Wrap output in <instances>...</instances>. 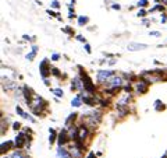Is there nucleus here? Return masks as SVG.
Returning <instances> with one entry per match:
<instances>
[{"label": "nucleus", "mask_w": 167, "mask_h": 158, "mask_svg": "<svg viewBox=\"0 0 167 158\" xmlns=\"http://www.w3.org/2000/svg\"><path fill=\"white\" fill-rule=\"evenodd\" d=\"M29 108H31V110H32L35 115H40L42 112H43V109L47 107V104L43 101V98L39 95H33L32 101H31V104L28 105Z\"/></svg>", "instance_id": "f257e3e1"}, {"label": "nucleus", "mask_w": 167, "mask_h": 158, "mask_svg": "<svg viewBox=\"0 0 167 158\" xmlns=\"http://www.w3.org/2000/svg\"><path fill=\"white\" fill-rule=\"evenodd\" d=\"M100 120H102V115H100V112H91V114H87V123L91 126L92 129L96 127Z\"/></svg>", "instance_id": "f03ea898"}, {"label": "nucleus", "mask_w": 167, "mask_h": 158, "mask_svg": "<svg viewBox=\"0 0 167 158\" xmlns=\"http://www.w3.org/2000/svg\"><path fill=\"white\" fill-rule=\"evenodd\" d=\"M14 144H15V147L17 148H22L24 147V144H27V147H29V146H31V140H29V137H27L25 133L21 132L15 136Z\"/></svg>", "instance_id": "7ed1b4c3"}, {"label": "nucleus", "mask_w": 167, "mask_h": 158, "mask_svg": "<svg viewBox=\"0 0 167 158\" xmlns=\"http://www.w3.org/2000/svg\"><path fill=\"white\" fill-rule=\"evenodd\" d=\"M114 74L116 73H114L113 70H99L98 76H96V80H98L100 84H105V83H107V81L114 76Z\"/></svg>", "instance_id": "20e7f679"}, {"label": "nucleus", "mask_w": 167, "mask_h": 158, "mask_svg": "<svg viewBox=\"0 0 167 158\" xmlns=\"http://www.w3.org/2000/svg\"><path fill=\"white\" fill-rule=\"evenodd\" d=\"M39 70H40V76L43 78H46L49 74H52V69H50V66H49V60L47 59L42 60L39 64Z\"/></svg>", "instance_id": "39448f33"}, {"label": "nucleus", "mask_w": 167, "mask_h": 158, "mask_svg": "<svg viewBox=\"0 0 167 158\" xmlns=\"http://www.w3.org/2000/svg\"><path fill=\"white\" fill-rule=\"evenodd\" d=\"M148 81H145L143 80V78H142V80H139V81H137V83H135V91H137V94H139V95H141V94H146V92H148Z\"/></svg>", "instance_id": "423d86ee"}, {"label": "nucleus", "mask_w": 167, "mask_h": 158, "mask_svg": "<svg viewBox=\"0 0 167 158\" xmlns=\"http://www.w3.org/2000/svg\"><path fill=\"white\" fill-rule=\"evenodd\" d=\"M88 134H89V130H88V126L87 125H81L78 126V136H77L75 140H78V141H82V143H85V139L88 137ZM74 140V141H75Z\"/></svg>", "instance_id": "0eeeda50"}, {"label": "nucleus", "mask_w": 167, "mask_h": 158, "mask_svg": "<svg viewBox=\"0 0 167 158\" xmlns=\"http://www.w3.org/2000/svg\"><path fill=\"white\" fill-rule=\"evenodd\" d=\"M70 136H68V133H67V129H64V130H61L60 132V134H58L57 137V144H58V147H64L65 144L70 141Z\"/></svg>", "instance_id": "6e6552de"}, {"label": "nucleus", "mask_w": 167, "mask_h": 158, "mask_svg": "<svg viewBox=\"0 0 167 158\" xmlns=\"http://www.w3.org/2000/svg\"><path fill=\"white\" fill-rule=\"evenodd\" d=\"M127 49L130 52L143 51V49H148V45H145V44H138V42H131V44H128Z\"/></svg>", "instance_id": "1a4fd4ad"}, {"label": "nucleus", "mask_w": 167, "mask_h": 158, "mask_svg": "<svg viewBox=\"0 0 167 158\" xmlns=\"http://www.w3.org/2000/svg\"><path fill=\"white\" fill-rule=\"evenodd\" d=\"M71 90H85L82 77H75L71 81Z\"/></svg>", "instance_id": "9d476101"}, {"label": "nucleus", "mask_w": 167, "mask_h": 158, "mask_svg": "<svg viewBox=\"0 0 167 158\" xmlns=\"http://www.w3.org/2000/svg\"><path fill=\"white\" fill-rule=\"evenodd\" d=\"M22 95H24V98H25V102L29 105V104H31V101H32V98H33L32 90L28 88L27 85H24V91H22Z\"/></svg>", "instance_id": "9b49d317"}, {"label": "nucleus", "mask_w": 167, "mask_h": 158, "mask_svg": "<svg viewBox=\"0 0 167 158\" xmlns=\"http://www.w3.org/2000/svg\"><path fill=\"white\" fill-rule=\"evenodd\" d=\"M68 151H70V154H71L73 158H82V150L77 147L75 144H74L73 147H70Z\"/></svg>", "instance_id": "f8f14e48"}, {"label": "nucleus", "mask_w": 167, "mask_h": 158, "mask_svg": "<svg viewBox=\"0 0 167 158\" xmlns=\"http://www.w3.org/2000/svg\"><path fill=\"white\" fill-rule=\"evenodd\" d=\"M13 146H15L14 141H10V140H8V141H3V143H2V150H0V153L4 155L6 154V151H8V150L13 148Z\"/></svg>", "instance_id": "ddd939ff"}, {"label": "nucleus", "mask_w": 167, "mask_h": 158, "mask_svg": "<svg viewBox=\"0 0 167 158\" xmlns=\"http://www.w3.org/2000/svg\"><path fill=\"white\" fill-rule=\"evenodd\" d=\"M57 158H73V157H71L68 150H65L64 147H58L57 148Z\"/></svg>", "instance_id": "4468645a"}, {"label": "nucleus", "mask_w": 167, "mask_h": 158, "mask_svg": "<svg viewBox=\"0 0 167 158\" xmlns=\"http://www.w3.org/2000/svg\"><path fill=\"white\" fill-rule=\"evenodd\" d=\"M36 53H38V46H36V45H33V46H32V51H31L28 55L25 56L27 60H29V62H31V60H33V59H35V56H36Z\"/></svg>", "instance_id": "2eb2a0df"}, {"label": "nucleus", "mask_w": 167, "mask_h": 158, "mask_svg": "<svg viewBox=\"0 0 167 158\" xmlns=\"http://www.w3.org/2000/svg\"><path fill=\"white\" fill-rule=\"evenodd\" d=\"M3 158H29V157H27L22 151H20V150H17V151H14L11 155H7V157H3Z\"/></svg>", "instance_id": "dca6fc26"}, {"label": "nucleus", "mask_w": 167, "mask_h": 158, "mask_svg": "<svg viewBox=\"0 0 167 158\" xmlns=\"http://www.w3.org/2000/svg\"><path fill=\"white\" fill-rule=\"evenodd\" d=\"M49 144H55L56 139H57V134H56V130L55 129H49Z\"/></svg>", "instance_id": "f3484780"}, {"label": "nucleus", "mask_w": 167, "mask_h": 158, "mask_svg": "<svg viewBox=\"0 0 167 158\" xmlns=\"http://www.w3.org/2000/svg\"><path fill=\"white\" fill-rule=\"evenodd\" d=\"M71 105H73V107H75V108H80L81 105H82V98H81V95H77L75 98H73Z\"/></svg>", "instance_id": "a211bd4d"}, {"label": "nucleus", "mask_w": 167, "mask_h": 158, "mask_svg": "<svg viewBox=\"0 0 167 158\" xmlns=\"http://www.w3.org/2000/svg\"><path fill=\"white\" fill-rule=\"evenodd\" d=\"M164 104L162 102V101H160V99H156V101H155V109L157 110V112H160V110H163L164 109Z\"/></svg>", "instance_id": "6ab92c4d"}, {"label": "nucleus", "mask_w": 167, "mask_h": 158, "mask_svg": "<svg viewBox=\"0 0 167 158\" xmlns=\"http://www.w3.org/2000/svg\"><path fill=\"white\" fill-rule=\"evenodd\" d=\"M89 21V18H88L87 15H80V17H78V25H85V24H87V22Z\"/></svg>", "instance_id": "aec40b11"}, {"label": "nucleus", "mask_w": 167, "mask_h": 158, "mask_svg": "<svg viewBox=\"0 0 167 158\" xmlns=\"http://www.w3.org/2000/svg\"><path fill=\"white\" fill-rule=\"evenodd\" d=\"M52 92H53L57 98H63V95H64V92H63L61 88H52Z\"/></svg>", "instance_id": "412c9836"}, {"label": "nucleus", "mask_w": 167, "mask_h": 158, "mask_svg": "<svg viewBox=\"0 0 167 158\" xmlns=\"http://www.w3.org/2000/svg\"><path fill=\"white\" fill-rule=\"evenodd\" d=\"M77 116H78L77 114H71V115L68 116V118H67V120H65V125H67V126H70V123H71L73 120H75V119H77Z\"/></svg>", "instance_id": "4be33fe9"}, {"label": "nucleus", "mask_w": 167, "mask_h": 158, "mask_svg": "<svg viewBox=\"0 0 167 158\" xmlns=\"http://www.w3.org/2000/svg\"><path fill=\"white\" fill-rule=\"evenodd\" d=\"M15 112H17V114L20 115V116H22V118H24V116H25V112H24V110H22V108L20 107V105H17V107H15Z\"/></svg>", "instance_id": "5701e85b"}, {"label": "nucleus", "mask_w": 167, "mask_h": 158, "mask_svg": "<svg viewBox=\"0 0 167 158\" xmlns=\"http://www.w3.org/2000/svg\"><path fill=\"white\" fill-rule=\"evenodd\" d=\"M163 10H164V6H163V4H157V6H155V7L150 10V13H152V11H163Z\"/></svg>", "instance_id": "b1692460"}, {"label": "nucleus", "mask_w": 167, "mask_h": 158, "mask_svg": "<svg viewBox=\"0 0 167 158\" xmlns=\"http://www.w3.org/2000/svg\"><path fill=\"white\" fill-rule=\"evenodd\" d=\"M137 6H138V7H146V6H148V0H138Z\"/></svg>", "instance_id": "393cba45"}, {"label": "nucleus", "mask_w": 167, "mask_h": 158, "mask_svg": "<svg viewBox=\"0 0 167 158\" xmlns=\"http://www.w3.org/2000/svg\"><path fill=\"white\" fill-rule=\"evenodd\" d=\"M52 74H53V76H56L57 78H61V77H63V76L60 74V71H58L57 69H52Z\"/></svg>", "instance_id": "a878e982"}, {"label": "nucleus", "mask_w": 167, "mask_h": 158, "mask_svg": "<svg viewBox=\"0 0 167 158\" xmlns=\"http://www.w3.org/2000/svg\"><path fill=\"white\" fill-rule=\"evenodd\" d=\"M50 6L53 8H60V3H58V0H53V2L50 3Z\"/></svg>", "instance_id": "bb28decb"}, {"label": "nucleus", "mask_w": 167, "mask_h": 158, "mask_svg": "<svg viewBox=\"0 0 167 158\" xmlns=\"http://www.w3.org/2000/svg\"><path fill=\"white\" fill-rule=\"evenodd\" d=\"M6 132V119L2 118V134H4Z\"/></svg>", "instance_id": "cd10ccee"}, {"label": "nucleus", "mask_w": 167, "mask_h": 158, "mask_svg": "<svg viewBox=\"0 0 167 158\" xmlns=\"http://www.w3.org/2000/svg\"><path fill=\"white\" fill-rule=\"evenodd\" d=\"M58 59H60V55H58V53H53V55H52V60H53V62H57Z\"/></svg>", "instance_id": "c85d7f7f"}, {"label": "nucleus", "mask_w": 167, "mask_h": 158, "mask_svg": "<svg viewBox=\"0 0 167 158\" xmlns=\"http://www.w3.org/2000/svg\"><path fill=\"white\" fill-rule=\"evenodd\" d=\"M149 35H150V37H160V32L159 31H150Z\"/></svg>", "instance_id": "c756f323"}, {"label": "nucleus", "mask_w": 167, "mask_h": 158, "mask_svg": "<svg viewBox=\"0 0 167 158\" xmlns=\"http://www.w3.org/2000/svg\"><path fill=\"white\" fill-rule=\"evenodd\" d=\"M77 39L80 41V42H82V44H87V39H85L82 35H77Z\"/></svg>", "instance_id": "7c9ffc66"}, {"label": "nucleus", "mask_w": 167, "mask_h": 158, "mask_svg": "<svg viewBox=\"0 0 167 158\" xmlns=\"http://www.w3.org/2000/svg\"><path fill=\"white\" fill-rule=\"evenodd\" d=\"M13 129H14V130H20V129H21V123H18V122H15L14 125H13Z\"/></svg>", "instance_id": "2f4dec72"}, {"label": "nucleus", "mask_w": 167, "mask_h": 158, "mask_svg": "<svg viewBox=\"0 0 167 158\" xmlns=\"http://www.w3.org/2000/svg\"><path fill=\"white\" fill-rule=\"evenodd\" d=\"M160 22H162V24L167 22V15H166V14H162V18H160Z\"/></svg>", "instance_id": "473e14b6"}, {"label": "nucleus", "mask_w": 167, "mask_h": 158, "mask_svg": "<svg viewBox=\"0 0 167 158\" xmlns=\"http://www.w3.org/2000/svg\"><path fill=\"white\" fill-rule=\"evenodd\" d=\"M146 15V11L145 10H139L138 11V17H145Z\"/></svg>", "instance_id": "72a5a7b5"}, {"label": "nucleus", "mask_w": 167, "mask_h": 158, "mask_svg": "<svg viewBox=\"0 0 167 158\" xmlns=\"http://www.w3.org/2000/svg\"><path fill=\"white\" fill-rule=\"evenodd\" d=\"M85 51H87V53H91V52H92V49H91V46H89V44H85Z\"/></svg>", "instance_id": "f704fd0d"}, {"label": "nucleus", "mask_w": 167, "mask_h": 158, "mask_svg": "<svg viewBox=\"0 0 167 158\" xmlns=\"http://www.w3.org/2000/svg\"><path fill=\"white\" fill-rule=\"evenodd\" d=\"M112 8H113V10H120V8H121V6H120V4H113V6H112Z\"/></svg>", "instance_id": "c9c22d12"}, {"label": "nucleus", "mask_w": 167, "mask_h": 158, "mask_svg": "<svg viewBox=\"0 0 167 158\" xmlns=\"http://www.w3.org/2000/svg\"><path fill=\"white\" fill-rule=\"evenodd\" d=\"M63 31H64L65 34H73V30H71V28H68V27H67V28H63Z\"/></svg>", "instance_id": "e433bc0d"}, {"label": "nucleus", "mask_w": 167, "mask_h": 158, "mask_svg": "<svg viewBox=\"0 0 167 158\" xmlns=\"http://www.w3.org/2000/svg\"><path fill=\"white\" fill-rule=\"evenodd\" d=\"M87 158H96V155H95V153H93V151H91V153L88 154V157H87Z\"/></svg>", "instance_id": "4c0bfd02"}, {"label": "nucleus", "mask_w": 167, "mask_h": 158, "mask_svg": "<svg viewBox=\"0 0 167 158\" xmlns=\"http://www.w3.org/2000/svg\"><path fill=\"white\" fill-rule=\"evenodd\" d=\"M107 64H110V66H113V64H116V59H110L109 62H107Z\"/></svg>", "instance_id": "58836bf2"}, {"label": "nucleus", "mask_w": 167, "mask_h": 158, "mask_svg": "<svg viewBox=\"0 0 167 158\" xmlns=\"http://www.w3.org/2000/svg\"><path fill=\"white\" fill-rule=\"evenodd\" d=\"M22 38H24V39H25V41H31V37H28V35H24V37H22Z\"/></svg>", "instance_id": "ea45409f"}, {"label": "nucleus", "mask_w": 167, "mask_h": 158, "mask_svg": "<svg viewBox=\"0 0 167 158\" xmlns=\"http://www.w3.org/2000/svg\"><path fill=\"white\" fill-rule=\"evenodd\" d=\"M162 158H167V153H166V154H164V155H163V157H162Z\"/></svg>", "instance_id": "a19ab883"}]
</instances>
